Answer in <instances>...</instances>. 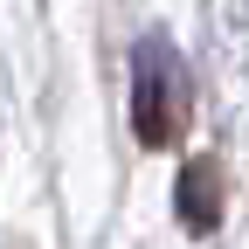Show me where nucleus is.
Wrapping results in <instances>:
<instances>
[{"label": "nucleus", "instance_id": "1", "mask_svg": "<svg viewBox=\"0 0 249 249\" xmlns=\"http://www.w3.org/2000/svg\"><path fill=\"white\" fill-rule=\"evenodd\" d=\"M187 104H194V90H187L180 55L166 42H145L139 49V70H132V132H139V145L166 152L187 132Z\"/></svg>", "mask_w": 249, "mask_h": 249}, {"label": "nucleus", "instance_id": "2", "mask_svg": "<svg viewBox=\"0 0 249 249\" xmlns=\"http://www.w3.org/2000/svg\"><path fill=\"white\" fill-rule=\"evenodd\" d=\"M173 208H180L187 235H214V229H222V208H229L222 166H214V160H187L180 166V187H173Z\"/></svg>", "mask_w": 249, "mask_h": 249}]
</instances>
